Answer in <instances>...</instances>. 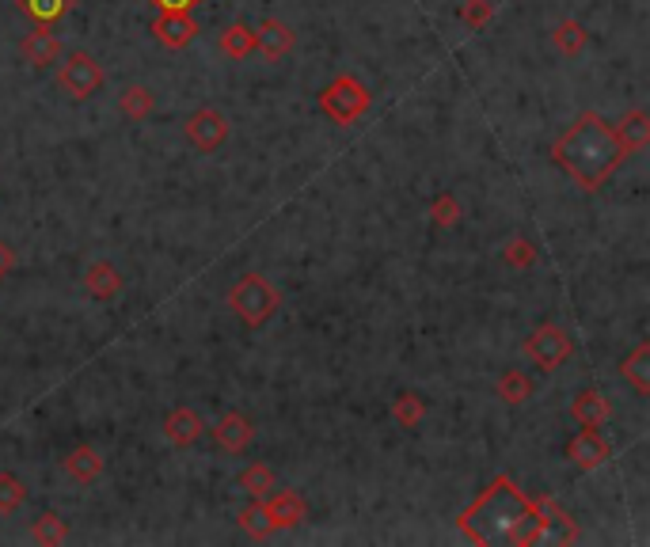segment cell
<instances>
[{
  "label": "cell",
  "instance_id": "obj_34",
  "mask_svg": "<svg viewBox=\"0 0 650 547\" xmlns=\"http://www.w3.org/2000/svg\"><path fill=\"white\" fill-rule=\"evenodd\" d=\"M16 263H20V255H16V247L8 244V240H0V282L16 270Z\"/></svg>",
  "mask_w": 650,
  "mask_h": 547
},
{
  "label": "cell",
  "instance_id": "obj_15",
  "mask_svg": "<svg viewBox=\"0 0 650 547\" xmlns=\"http://www.w3.org/2000/svg\"><path fill=\"white\" fill-rule=\"evenodd\" d=\"M293 46H297V35H293V27L282 23V19H263L259 27H255V50L270 61H282V57L293 54Z\"/></svg>",
  "mask_w": 650,
  "mask_h": 547
},
{
  "label": "cell",
  "instance_id": "obj_33",
  "mask_svg": "<svg viewBox=\"0 0 650 547\" xmlns=\"http://www.w3.org/2000/svg\"><path fill=\"white\" fill-rule=\"evenodd\" d=\"M491 16H495V4H491V0H464V4H460V23L472 27V31L487 27Z\"/></svg>",
  "mask_w": 650,
  "mask_h": 547
},
{
  "label": "cell",
  "instance_id": "obj_7",
  "mask_svg": "<svg viewBox=\"0 0 650 547\" xmlns=\"http://www.w3.org/2000/svg\"><path fill=\"white\" fill-rule=\"evenodd\" d=\"M183 133H187V145L198 152H217L225 141H229V118L221 111H213V107H202V111H194L187 122H183Z\"/></svg>",
  "mask_w": 650,
  "mask_h": 547
},
{
  "label": "cell",
  "instance_id": "obj_2",
  "mask_svg": "<svg viewBox=\"0 0 650 547\" xmlns=\"http://www.w3.org/2000/svg\"><path fill=\"white\" fill-rule=\"evenodd\" d=\"M552 160L582 190H601L612 179V171L628 160V152H624L616 130H612L601 114L586 111L555 137Z\"/></svg>",
  "mask_w": 650,
  "mask_h": 547
},
{
  "label": "cell",
  "instance_id": "obj_25",
  "mask_svg": "<svg viewBox=\"0 0 650 547\" xmlns=\"http://www.w3.org/2000/svg\"><path fill=\"white\" fill-rule=\"evenodd\" d=\"M278 487V472L270 468V464H263V460H255V464H248L244 472H240V491H248L251 498H263V494H270Z\"/></svg>",
  "mask_w": 650,
  "mask_h": 547
},
{
  "label": "cell",
  "instance_id": "obj_22",
  "mask_svg": "<svg viewBox=\"0 0 650 547\" xmlns=\"http://www.w3.org/2000/svg\"><path fill=\"white\" fill-rule=\"evenodd\" d=\"M31 540L35 544H46V547H58L69 540V525H65V517L54 510L39 513L35 521H31Z\"/></svg>",
  "mask_w": 650,
  "mask_h": 547
},
{
  "label": "cell",
  "instance_id": "obj_27",
  "mask_svg": "<svg viewBox=\"0 0 650 547\" xmlns=\"http://www.w3.org/2000/svg\"><path fill=\"white\" fill-rule=\"evenodd\" d=\"M495 392L502 403H510V407H521L525 399H533V380L525 377L521 369H510V373H502V380L495 384Z\"/></svg>",
  "mask_w": 650,
  "mask_h": 547
},
{
  "label": "cell",
  "instance_id": "obj_30",
  "mask_svg": "<svg viewBox=\"0 0 650 547\" xmlns=\"http://www.w3.org/2000/svg\"><path fill=\"white\" fill-rule=\"evenodd\" d=\"M27 19H35V23H46V27H54L65 12H69V0H20Z\"/></svg>",
  "mask_w": 650,
  "mask_h": 547
},
{
  "label": "cell",
  "instance_id": "obj_32",
  "mask_svg": "<svg viewBox=\"0 0 650 547\" xmlns=\"http://www.w3.org/2000/svg\"><path fill=\"white\" fill-rule=\"evenodd\" d=\"M502 263L514 266V270H525V266L536 263V247L525 240V236H514L510 244L502 247Z\"/></svg>",
  "mask_w": 650,
  "mask_h": 547
},
{
  "label": "cell",
  "instance_id": "obj_24",
  "mask_svg": "<svg viewBox=\"0 0 650 547\" xmlns=\"http://www.w3.org/2000/svg\"><path fill=\"white\" fill-rule=\"evenodd\" d=\"M647 361H650V346H647V342H643V346H635V350H631V358L620 361V377L628 380V384L635 388V392H639V396H647V392H650Z\"/></svg>",
  "mask_w": 650,
  "mask_h": 547
},
{
  "label": "cell",
  "instance_id": "obj_19",
  "mask_svg": "<svg viewBox=\"0 0 650 547\" xmlns=\"http://www.w3.org/2000/svg\"><path fill=\"white\" fill-rule=\"evenodd\" d=\"M118 111H122L126 122H145V118H153V111H156L153 88H145V84H130L126 92L118 95Z\"/></svg>",
  "mask_w": 650,
  "mask_h": 547
},
{
  "label": "cell",
  "instance_id": "obj_9",
  "mask_svg": "<svg viewBox=\"0 0 650 547\" xmlns=\"http://www.w3.org/2000/svg\"><path fill=\"white\" fill-rule=\"evenodd\" d=\"M263 510H267V521L274 532L282 529H297L301 521L308 517V502L301 491H293V487H286V491H274L263 494Z\"/></svg>",
  "mask_w": 650,
  "mask_h": 547
},
{
  "label": "cell",
  "instance_id": "obj_21",
  "mask_svg": "<svg viewBox=\"0 0 650 547\" xmlns=\"http://www.w3.org/2000/svg\"><path fill=\"white\" fill-rule=\"evenodd\" d=\"M552 46L563 57H578L586 46H590V31H586V23H578V19H563V23H555Z\"/></svg>",
  "mask_w": 650,
  "mask_h": 547
},
{
  "label": "cell",
  "instance_id": "obj_26",
  "mask_svg": "<svg viewBox=\"0 0 650 547\" xmlns=\"http://www.w3.org/2000/svg\"><path fill=\"white\" fill-rule=\"evenodd\" d=\"M392 418H396V426H403V430H415L422 418H426V399L419 392H400V396L392 399Z\"/></svg>",
  "mask_w": 650,
  "mask_h": 547
},
{
  "label": "cell",
  "instance_id": "obj_14",
  "mask_svg": "<svg viewBox=\"0 0 650 547\" xmlns=\"http://www.w3.org/2000/svg\"><path fill=\"white\" fill-rule=\"evenodd\" d=\"M160 430L168 437V445H175V449H191V445H198L202 434H206V422H202V415L191 411V407H175V411H168V418H164Z\"/></svg>",
  "mask_w": 650,
  "mask_h": 547
},
{
  "label": "cell",
  "instance_id": "obj_5",
  "mask_svg": "<svg viewBox=\"0 0 650 547\" xmlns=\"http://www.w3.org/2000/svg\"><path fill=\"white\" fill-rule=\"evenodd\" d=\"M103 80H107V73H103V65H99L88 50H69V54H61L58 88L69 95V99H77V103L92 99V95L103 88Z\"/></svg>",
  "mask_w": 650,
  "mask_h": 547
},
{
  "label": "cell",
  "instance_id": "obj_16",
  "mask_svg": "<svg viewBox=\"0 0 650 547\" xmlns=\"http://www.w3.org/2000/svg\"><path fill=\"white\" fill-rule=\"evenodd\" d=\"M84 289H88V297L92 301H115L118 293H122V285H126V278H122V270H118L115 263H107V259H96V263H88V270H84Z\"/></svg>",
  "mask_w": 650,
  "mask_h": 547
},
{
  "label": "cell",
  "instance_id": "obj_35",
  "mask_svg": "<svg viewBox=\"0 0 650 547\" xmlns=\"http://www.w3.org/2000/svg\"><path fill=\"white\" fill-rule=\"evenodd\" d=\"M153 8H160V12H191L198 0H149Z\"/></svg>",
  "mask_w": 650,
  "mask_h": 547
},
{
  "label": "cell",
  "instance_id": "obj_23",
  "mask_svg": "<svg viewBox=\"0 0 650 547\" xmlns=\"http://www.w3.org/2000/svg\"><path fill=\"white\" fill-rule=\"evenodd\" d=\"M616 137H620V145L628 156H639V152L647 149V111H631L620 126H612Z\"/></svg>",
  "mask_w": 650,
  "mask_h": 547
},
{
  "label": "cell",
  "instance_id": "obj_10",
  "mask_svg": "<svg viewBox=\"0 0 650 547\" xmlns=\"http://www.w3.org/2000/svg\"><path fill=\"white\" fill-rule=\"evenodd\" d=\"M609 456H612V445L605 441V434L593 430V426H582V430L567 441V460H571L578 472H597Z\"/></svg>",
  "mask_w": 650,
  "mask_h": 547
},
{
  "label": "cell",
  "instance_id": "obj_20",
  "mask_svg": "<svg viewBox=\"0 0 650 547\" xmlns=\"http://www.w3.org/2000/svg\"><path fill=\"white\" fill-rule=\"evenodd\" d=\"M217 46H221V54L232 57V61H248L255 54V27L248 23H229L221 38H217Z\"/></svg>",
  "mask_w": 650,
  "mask_h": 547
},
{
  "label": "cell",
  "instance_id": "obj_12",
  "mask_svg": "<svg viewBox=\"0 0 650 547\" xmlns=\"http://www.w3.org/2000/svg\"><path fill=\"white\" fill-rule=\"evenodd\" d=\"M153 38L164 50H187L198 38V23L191 12H160L153 19Z\"/></svg>",
  "mask_w": 650,
  "mask_h": 547
},
{
  "label": "cell",
  "instance_id": "obj_18",
  "mask_svg": "<svg viewBox=\"0 0 650 547\" xmlns=\"http://www.w3.org/2000/svg\"><path fill=\"white\" fill-rule=\"evenodd\" d=\"M61 468H65L69 479H77V483H96L99 475H103V456H99L96 445H77V449L65 453Z\"/></svg>",
  "mask_w": 650,
  "mask_h": 547
},
{
  "label": "cell",
  "instance_id": "obj_17",
  "mask_svg": "<svg viewBox=\"0 0 650 547\" xmlns=\"http://www.w3.org/2000/svg\"><path fill=\"white\" fill-rule=\"evenodd\" d=\"M571 415L578 426H593V430H601V426L612 418V403L601 396L597 388H582V392L571 399Z\"/></svg>",
  "mask_w": 650,
  "mask_h": 547
},
{
  "label": "cell",
  "instance_id": "obj_1",
  "mask_svg": "<svg viewBox=\"0 0 650 547\" xmlns=\"http://www.w3.org/2000/svg\"><path fill=\"white\" fill-rule=\"evenodd\" d=\"M457 529L483 547H529L536 544V506L525 491H517V483L510 475H495L491 487L479 494L468 510L457 513Z\"/></svg>",
  "mask_w": 650,
  "mask_h": 547
},
{
  "label": "cell",
  "instance_id": "obj_31",
  "mask_svg": "<svg viewBox=\"0 0 650 547\" xmlns=\"http://www.w3.org/2000/svg\"><path fill=\"white\" fill-rule=\"evenodd\" d=\"M460 217H464V209H460V202H457V194H438L434 202H430V221L438 228H453V225H460Z\"/></svg>",
  "mask_w": 650,
  "mask_h": 547
},
{
  "label": "cell",
  "instance_id": "obj_28",
  "mask_svg": "<svg viewBox=\"0 0 650 547\" xmlns=\"http://www.w3.org/2000/svg\"><path fill=\"white\" fill-rule=\"evenodd\" d=\"M236 525L248 532L251 540H267L270 532H274L267 521V510H263V498H255L251 506H244V510L236 513Z\"/></svg>",
  "mask_w": 650,
  "mask_h": 547
},
{
  "label": "cell",
  "instance_id": "obj_6",
  "mask_svg": "<svg viewBox=\"0 0 650 547\" xmlns=\"http://www.w3.org/2000/svg\"><path fill=\"white\" fill-rule=\"evenodd\" d=\"M525 358L533 361L540 373H555V369H563L574 354V339L567 335V327H559V323H540L533 335L525 339Z\"/></svg>",
  "mask_w": 650,
  "mask_h": 547
},
{
  "label": "cell",
  "instance_id": "obj_8",
  "mask_svg": "<svg viewBox=\"0 0 650 547\" xmlns=\"http://www.w3.org/2000/svg\"><path fill=\"white\" fill-rule=\"evenodd\" d=\"M536 506V521H540V532H536V544H574L578 540V529H574V517L555 498L540 494L533 498Z\"/></svg>",
  "mask_w": 650,
  "mask_h": 547
},
{
  "label": "cell",
  "instance_id": "obj_13",
  "mask_svg": "<svg viewBox=\"0 0 650 547\" xmlns=\"http://www.w3.org/2000/svg\"><path fill=\"white\" fill-rule=\"evenodd\" d=\"M213 441H217V449H225L229 456H240L248 453L251 437H255V426H251L248 415H240V411H225V415L213 422Z\"/></svg>",
  "mask_w": 650,
  "mask_h": 547
},
{
  "label": "cell",
  "instance_id": "obj_29",
  "mask_svg": "<svg viewBox=\"0 0 650 547\" xmlns=\"http://www.w3.org/2000/svg\"><path fill=\"white\" fill-rule=\"evenodd\" d=\"M27 483H23L20 475L12 472H0V513H16L27 506Z\"/></svg>",
  "mask_w": 650,
  "mask_h": 547
},
{
  "label": "cell",
  "instance_id": "obj_4",
  "mask_svg": "<svg viewBox=\"0 0 650 547\" xmlns=\"http://www.w3.org/2000/svg\"><path fill=\"white\" fill-rule=\"evenodd\" d=\"M373 107V95L365 88L358 76H335L331 84H327L324 92H320V111L331 118V122H339V126H354V122H362L365 114Z\"/></svg>",
  "mask_w": 650,
  "mask_h": 547
},
{
  "label": "cell",
  "instance_id": "obj_11",
  "mask_svg": "<svg viewBox=\"0 0 650 547\" xmlns=\"http://www.w3.org/2000/svg\"><path fill=\"white\" fill-rule=\"evenodd\" d=\"M20 54H23V61H27L31 69H50V65H58V61H61L65 46H61V35H54V27L35 23V31H27V35H23Z\"/></svg>",
  "mask_w": 650,
  "mask_h": 547
},
{
  "label": "cell",
  "instance_id": "obj_3",
  "mask_svg": "<svg viewBox=\"0 0 650 547\" xmlns=\"http://www.w3.org/2000/svg\"><path fill=\"white\" fill-rule=\"evenodd\" d=\"M229 308L240 316L244 327L259 331V327H267V323L278 316L282 297H278V289H274L263 274H244V278H236V285L229 289Z\"/></svg>",
  "mask_w": 650,
  "mask_h": 547
}]
</instances>
